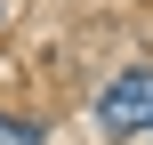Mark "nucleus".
Wrapping results in <instances>:
<instances>
[{
    "mask_svg": "<svg viewBox=\"0 0 153 145\" xmlns=\"http://www.w3.org/2000/svg\"><path fill=\"white\" fill-rule=\"evenodd\" d=\"M0 145H40V129H32V121H16V113H0Z\"/></svg>",
    "mask_w": 153,
    "mask_h": 145,
    "instance_id": "obj_2",
    "label": "nucleus"
},
{
    "mask_svg": "<svg viewBox=\"0 0 153 145\" xmlns=\"http://www.w3.org/2000/svg\"><path fill=\"white\" fill-rule=\"evenodd\" d=\"M97 129L105 137H153V65H129L121 81H105Z\"/></svg>",
    "mask_w": 153,
    "mask_h": 145,
    "instance_id": "obj_1",
    "label": "nucleus"
}]
</instances>
